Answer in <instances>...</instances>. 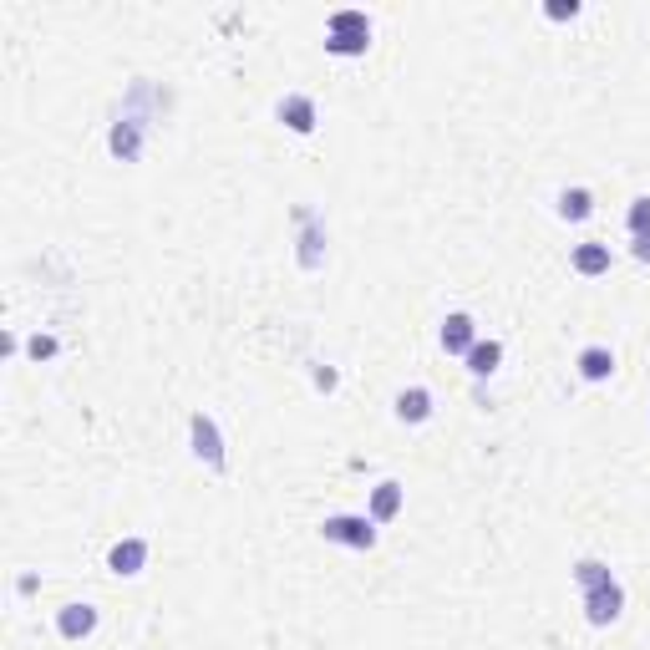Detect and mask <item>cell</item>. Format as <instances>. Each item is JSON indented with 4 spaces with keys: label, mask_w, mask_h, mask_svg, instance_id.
I'll list each match as a JSON object with an SVG mask.
<instances>
[{
    "label": "cell",
    "mask_w": 650,
    "mask_h": 650,
    "mask_svg": "<svg viewBox=\"0 0 650 650\" xmlns=\"http://www.w3.org/2000/svg\"><path fill=\"white\" fill-rule=\"evenodd\" d=\"M56 625H62L66 640H81V635L97 630V610H92V604H66L62 615H56Z\"/></svg>",
    "instance_id": "5b68a950"
},
{
    "label": "cell",
    "mask_w": 650,
    "mask_h": 650,
    "mask_svg": "<svg viewBox=\"0 0 650 650\" xmlns=\"http://www.w3.org/2000/svg\"><path fill=\"white\" fill-rule=\"evenodd\" d=\"M620 604H625V595H620L615 579H610V585H600V589H589V595H585L589 625H610V620H620Z\"/></svg>",
    "instance_id": "3957f363"
},
{
    "label": "cell",
    "mask_w": 650,
    "mask_h": 650,
    "mask_svg": "<svg viewBox=\"0 0 650 650\" xmlns=\"http://www.w3.org/2000/svg\"><path fill=\"white\" fill-rule=\"evenodd\" d=\"M51 350H56V341H51V335H36V341H31V356H36V361H41V356H51Z\"/></svg>",
    "instance_id": "e0dca14e"
},
{
    "label": "cell",
    "mask_w": 650,
    "mask_h": 650,
    "mask_svg": "<svg viewBox=\"0 0 650 650\" xmlns=\"http://www.w3.org/2000/svg\"><path fill=\"white\" fill-rule=\"evenodd\" d=\"M574 270L579 274H604L610 270V249H604V244H579V249H574Z\"/></svg>",
    "instance_id": "7c38bea8"
},
{
    "label": "cell",
    "mask_w": 650,
    "mask_h": 650,
    "mask_svg": "<svg viewBox=\"0 0 650 650\" xmlns=\"http://www.w3.org/2000/svg\"><path fill=\"white\" fill-rule=\"evenodd\" d=\"M397 508H401V483H381V488L371 493V519H376V524L397 519Z\"/></svg>",
    "instance_id": "9c48e42d"
},
{
    "label": "cell",
    "mask_w": 650,
    "mask_h": 650,
    "mask_svg": "<svg viewBox=\"0 0 650 650\" xmlns=\"http://www.w3.org/2000/svg\"><path fill=\"white\" fill-rule=\"evenodd\" d=\"M397 417H401V422H427V417H432V397L422 392V386L401 392V397H397Z\"/></svg>",
    "instance_id": "ba28073f"
},
{
    "label": "cell",
    "mask_w": 650,
    "mask_h": 650,
    "mask_svg": "<svg viewBox=\"0 0 650 650\" xmlns=\"http://www.w3.org/2000/svg\"><path fill=\"white\" fill-rule=\"evenodd\" d=\"M630 234L635 239L650 234V198H635V204H630Z\"/></svg>",
    "instance_id": "2e32d148"
},
{
    "label": "cell",
    "mask_w": 650,
    "mask_h": 650,
    "mask_svg": "<svg viewBox=\"0 0 650 650\" xmlns=\"http://www.w3.org/2000/svg\"><path fill=\"white\" fill-rule=\"evenodd\" d=\"M320 534L331 544H350V549H371V544H376V528L366 524V519H346V513H341V519H325Z\"/></svg>",
    "instance_id": "7a4b0ae2"
},
{
    "label": "cell",
    "mask_w": 650,
    "mask_h": 650,
    "mask_svg": "<svg viewBox=\"0 0 650 650\" xmlns=\"http://www.w3.org/2000/svg\"><path fill=\"white\" fill-rule=\"evenodd\" d=\"M193 452L208 462V468H224V447H219V427L208 422L204 412L193 417Z\"/></svg>",
    "instance_id": "277c9868"
},
{
    "label": "cell",
    "mask_w": 650,
    "mask_h": 650,
    "mask_svg": "<svg viewBox=\"0 0 650 650\" xmlns=\"http://www.w3.org/2000/svg\"><path fill=\"white\" fill-rule=\"evenodd\" d=\"M589 208H595L589 189H564L559 193V214H564V219H589Z\"/></svg>",
    "instance_id": "5bb4252c"
},
{
    "label": "cell",
    "mask_w": 650,
    "mask_h": 650,
    "mask_svg": "<svg viewBox=\"0 0 650 650\" xmlns=\"http://www.w3.org/2000/svg\"><path fill=\"white\" fill-rule=\"evenodd\" d=\"M579 371H585V381H604L610 371H615V356L604 346H589L585 356H579Z\"/></svg>",
    "instance_id": "4fadbf2b"
},
{
    "label": "cell",
    "mask_w": 650,
    "mask_h": 650,
    "mask_svg": "<svg viewBox=\"0 0 650 650\" xmlns=\"http://www.w3.org/2000/svg\"><path fill=\"white\" fill-rule=\"evenodd\" d=\"M498 361H503V346H498V341H477V346L468 350V371H473V376L498 371Z\"/></svg>",
    "instance_id": "30bf717a"
},
{
    "label": "cell",
    "mask_w": 650,
    "mask_h": 650,
    "mask_svg": "<svg viewBox=\"0 0 650 650\" xmlns=\"http://www.w3.org/2000/svg\"><path fill=\"white\" fill-rule=\"evenodd\" d=\"M443 346L447 350H473V316H447Z\"/></svg>",
    "instance_id": "8fae6325"
},
{
    "label": "cell",
    "mask_w": 650,
    "mask_h": 650,
    "mask_svg": "<svg viewBox=\"0 0 650 650\" xmlns=\"http://www.w3.org/2000/svg\"><path fill=\"white\" fill-rule=\"evenodd\" d=\"M366 46H371V21L361 11H335L331 31H325V51H335V56H361Z\"/></svg>",
    "instance_id": "6da1fadb"
},
{
    "label": "cell",
    "mask_w": 650,
    "mask_h": 650,
    "mask_svg": "<svg viewBox=\"0 0 650 650\" xmlns=\"http://www.w3.org/2000/svg\"><path fill=\"white\" fill-rule=\"evenodd\" d=\"M280 117H285L295 132H310V127H316V102H310V97H285V102H280Z\"/></svg>",
    "instance_id": "52a82bcc"
},
{
    "label": "cell",
    "mask_w": 650,
    "mask_h": 650,
    "mask_svg": "<svg viewBox=\"0 0 650 650\" xmlns=\"http://www.w3.org/2000/svg\"><path fill=\"white\" fill-rule=\"evenodd\" d=\"M574 11H579V5H574V0H570V5H564V0H554V5H549V16H554V21L574 16Z\"/></svg>",
    "instance_id": "ac0fdd59"
},
{
    "label": "cell",
    "mask_w": 650,
    "mask_h": 650,
    "mask_svg": "<svg viewBox=\"0 0 650 650\" xmlns=\"http://www.w3.org/2000/svg\"><path fill=\"white\" fill-rule=\"evenodd\" d=\"M574 579H579V585H585V595H589V589L610 585V570H604L600 559H585V564H579V570H574Z\"/></svg>",
    "instance_id": "9a60e30c"
},
{
    "label": "cell",
    "mask_w": 650,
    "mask_h": 650,
    "mask_svg": "<svg viewBox=\"0 0 650 650\" xmlns=\"http://www.w3.org/2000/svg\"><path fill=\"white\" fill-rule=\"evenodd\" d=\"M635 254H640V259H650V234H646V239H635Z\"/></svg>",
    "instance_id": "d6986e66"
},
{
    "label": "cell",
    "mask_w": 650,
    "mask_h": 650,
    "mask_svg": "<svg viewBox=\"0 0 650 650\" xmlns=\"http://www.w3.org/2000/svg\"><path fill=\"white\" fill-rule=\"evenodd\" d=\"M107 564H112V574H138L148 564V544L143 539H127V544H117L107 554Z\"/></svg>",
    "instance_id": "8992f818"
}]
</instances>
